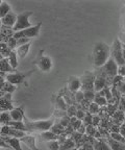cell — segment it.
Returning a JSON list of instances; mask_svg holds the SVG:
<instances>
[{"label":"cell","mask_w":125,"mask_h":150,"mask_svg":"<svg viewBox=\"0 0 125 150\" xmlns=\"http://www.w3.org/2000/svg\"><path fill=\"white\" fill-rule=\"evenodd\" d=\"M111 59V47L103 42H98L93 48V63L97 68H101Z\"/></svg>","instance_id":"1"},{"label":"cell","mask_w":125,"mask_h":150,"mask_svg":"<svg viewBox=\"0 0 125 150\" xmlns=\"http://www.w3.org/2000/svg\"><path fill=\"white\" fill-rule=\"evenodd\" d=\"M24 123H25V126L27 127V130L28 132H44V131H48L51 129V127L53 126V124L56 121V118L54 116H52L51 118L47 120H37V121H32V120H29L28 118L24 117Z\"/></svg>","instance_id":"2"},{"label":"cell","mask_w":125,"mask_h":150,"mask_svg":"<svg viewBox=\"0 0 125 150\" xmlns=\"http://www.w3.org/2000/svg\"><path fill=\"white\" fill-rule=\"evenodd\" d=\"M33 14V12H29V11H26V12H22L18 15L17 17V22L16 25L14 26L13 30L14 33H17V31H21L24 30L26 28L31 27V23L29 22V17Z\"/></svg>","instance_id":"3"},{"label":"cell","mask_w":125,"mask_h":150,"mask_svg":"<svg viewBox=\"0 0 125 150\" xmlns=\"http://www.w3.org/2000/svg\"><path fill=\"white\" fill-rule=\"evenodd\" d=\"M111 57L115 59V62L118 64V66L125 65V61L123 59L122 53V43L118 38H116L113 43V46L111 47Z\"/></svg>","instance_id":"4"},{"label":"cell","mask_w":125,"mask_h":150,"mask_svg":"<svg viewBox=\"0 0 125 150\" xmlns=\"http://www.w3.org/2000/svg\"><path fill=\"white\" fill-rule=\"evenodd\" d=\"M35 65L42 72H49L52 68V61L49 56L44 55V50H40L37 59L35 61Z\"/></svg>","instance_id":"5"},{"label":"cell","mask_w":125,"mask_h":150,"mask_svg":"<svg viewBox=\"0 0 125 150\" xmlns=\"http://www.w3.org/2000/svg\"><path fill=\"white\" fill-rule=\"evenodd\" d=\"M41 27H42V22H40V23L37 24V25H35V26L26 28V29H24V30L14 33L13 37H14L15 39H20V38L32 39V38H35L39 35V33H40V30H41Z\"/></svg>","instance_id":"6"},{"label":"cell","mask_w":125,"mask_h":150,"mask_svg":"<svg viewBox=\"0 0 125 150\" xmlns=\"http://www.w3.org/2000/svg\"><path fill=\"white\" fill-rule=\"evenodd\" d=\"M118 69H119L118 64L116 63L115 59L111 57V59L105 63V65L100 68V70H101V72L105 75L106 77L114 78L115 76L118 75Z\"/></svg>","instance_id":"7"},{"label":"cell","mask_w":125,"mask_h":150,"mask_svg":"<svg viewBox=\"0 0 125 150\" xmlns=\"http://www.w3.org/2000/svg\"><path fill=\"white\" fill-rule=\"evenodd\" d=\"M32 73H33V71H29V72H26V73H21V72H18V71L15 73H8V74L5 75V80L8 81L10 83L17 86V84L22 83V82L24 81V79H25L28 75L32 74Z\"/></svg>","instance_id":"8"},{"label":"cell","mask_w":125,"mask_h":150,"mask_svg":"<svg viewBox=\"0 0 125 150\" xmlns=\"http://www.w3.org/2000/svg\"><path fill=\"white\" fill-rule=\"evenodd\" d=\"M95 78H96V76H95L94 73L85 72V75L80 78V81H81V90H83V91H89V90L94 89Z\"/></svg>","instance_id":"9"},{"label":"cell","mask_w":125,"mask_h":150,"mask_svg":"<svg viewBox=\"0 0 125 150\" xmlns=\"http://www.w3.org/2000/svg\"><path fill=\"white\" fill-rule=\"evenodd\" d=\"M96 78H95V81H94V90L96 92H100L102 91L103 89H105L107 86V80H106V76L101 72L100 68L98 69V73L96 75Z\"/></svg>","instance_id":"10"},{"label":"cell","mask_w":125,"mask_h":150,"mask_svg":"<svg viewBox=\"0 0 125 150\" xmlns=\"http://www.w3.org/2000/svg\"><path fill=\"white\" fill-rule=\"evenodd\" d=\"M17 17H18V15H16L12 11L10 14H7L5 17L1 18V25L4 26V27L14 28V26L16 25L17 22Z\"/></svg>","instance_id":"11"},{"label":"cell","mask_w":125,"mask_h":150,"mask_svg":"<svg viewBox=\"0 0 125 150\" xmlns=\"http://www.w3.org/2000/svg\"><path fill=\"white\" fill-rule=\"evenodd\" d=\"M67 88H68L69 92H71V93H76V92L81 90V81L76 76H71L68 79V86H67Z\"/></svg>","instance_id":"12"},{"label":"cell","mask_w":125,"mask_h":150,"mask_svg":"<svg viewBox=\"0 0 125 150\" xmlns=\"http://www.w3.org/2000/svg\"><path fill=\"white\" fill-rule=\"evenodd\" d=\"M94 147V150H112L111 146L106 142V140H102V139H93L92 143H91Z\"/></svg>","instance_id":"13"},{"label":"cell","mask_w":125,"mask_h":150,"mask_svg":"<svg viewBox=\"0 0 125 150\" xmlns=\"http://www.w3.org/2000/svg\"><path fill=\"white\" fill-rule=\"evenodd\" d=\"M10 112L13 121H23L24 117H25V115H24V105H21L19 108H15Z\"/></svg>","instance_id":"14"},{"label":"cell","mask_w":125,"mask_h":150,"mask_svg":"<svg viewBox=\"0 0 125 150\" xmlns=\"http://www.w3.org/2000/svg\"><path fill=\"white\" fill-rule=\"evenodd\" d=\"M21 143L25 144L27 147L30 150H40L37 145H35V136H29V134H26L25 137L20 139Z\"/></svg>","instance_id":"15"},{"label":"cell","mask_w":125,"mask_h":150,"mask_svg":"<svg viewBox=\"0 0 125 150\" xmlns=\"http://www.w3.org/2000/svg\"><path fill=\"white\" fill-rule=\"evenodd\" d=\"M1 139H3L7 144H10L13 150H23L21 147V141H20V139L13 138V137H1Z\"/></svg>","instance_id":"16"},{"label":"cell","mask_w":125,"mask_h":150,"mask_svg":"<svg viewBox=\"0 0 125 150\" xmlns=\"http://www.w3.org/2000/svg\"><path fill=\"white\" fill-rule=\"evenodd\" d=\"M53 104H54V106H55V110L66 112L67 108H68V103L66 102L64 97L61 96V95H57V96L55 97V100L53 101Z\"/></svg>","instance_id":"17"},{"label":"cell","mask_w":125,"mask_h":150,"mask_svg":"<svg viewBox=\"0 0 125 150\" xmlns=\"http://www.w3.org/2000/svg\"><path fill=\"white\" fill-rule=\"evenodd\" d=\"M0 66H1V72H4L6 74L8 73H15L17 72L16 69L12 67V65L8 62V59H0Z\"/></svg>","instance_id":"18"},{"label":"cell","mask_w":125,"mask_h":150,"mask_svg":"<svg viewBox=\"0 0 125 150\" xmlns=\"http://www.w3.org/2000/svg\"><path fill=\"white\" fill-rule=\"evenodd\" d=\"M40 138L42 141H45V142H49V141H55L57 140L59 141V136L55 134L54 132H52L51 130H48V131H44V132H40Z\"/></svg>","instance_id":"19"},{"label":"cell","mask_w":125,"mask_h":150,"mask_svg":"<svg viewBox=\"0 0 125 150\" xmlns=\"http://www.w3.org/2000/svg\"><path fill=\"white\" fill-rule=\"evenodd\" d=\"M106 142L111 146L112 150H125V144L121 143L119 141L114 140L111 137H107V138H106Z\"/></svg>","instance_id":"20"},{"label":"cell","mask_w":125,"mask_h":150,"mask_svg":"<svg viewBox=\"0 0 125 150\" xmlns=\"http://www.w3.org/2000/svg\"><path fill=\"white\" fill-rule=\"evenodd\" d=\"M30 46H31V43H28V44L22 45V46L18 47L16 50L18 57H19V59H24V57L28 54V51H29V49H30Z\"/></svg>","instance_id":"21"},{"label":"cell","mask_w":125,"mask_h":150,"mask_svg":"<svg viewBox=\"0 0 125 150\" xmlns=\"http://www.w3.org/2000/svg\"><path fill=\"white\" fill-rule=\"evenodd\" d=\"M76 147V141L74 140L73 137H70L68 138L66 141H65L64 143L61 144V148L59 150H69V149H72V148Z\"/></svg>","instance_id":"22"},{"label":"cell","mask_w":125,"mask_h":150,"mask_svg":"<svg viewBox=\"0 0 125 150\" xmlns=\"http://www.w3.org/2000/svg\"><path fill=\"white\" fill-rule=\"evenodd\" d=\"M15 90H16V86H15V84L10 83L8 81H6V80H5V82L1 83V96H3V95H4V92H5V93L13 94Z\"/></svg>","instance_id":"23"},{"label":"cell","mask_w":125,"mask_h":150,"mask_svg":"<svg viewBox=\"0 0 125 150\" xmlns=\"http://www.w3.org/2000/svg\"><path fill=\"white\" fill-rule=\"evenodd\" d=\"M8 126H11L12 128H15V129H18V130H23V131H26V132H28L27 130V127L25 126V123L24 121H11L8 123Z\"/></svg>","instance_id":"24"},{"label":"cell","mask_w":125,"mask_h":150,"mask_svg":"<svg viewBox=\"0 0 125 150\" xmlns=\"http://www.w3.org/2000/svg\"><path fill=\"white\" fill-rule=\"evenodd\" d=\"M11 12H12L11 5L6 1H1V3H0V18L5 17L7 14H10Z\"/></svg>","instance_id":"25"},{"label":"cell","mask_w":125,"mask_h":150,"mask_svg":"<svg viewBox=\"0 0 125 150\" xmlns=\"http://www.w3.org/2000/svg\"><path fill=\"white\" fill-rule=\"evenodd\" d=\"M0 106H1V112H11V110L15 108L14 106H13V102L7 101L6 99H4V98H1Z\"/></svg>","instance_id":"26"},{"label":"cell","mask_w":125,"mask_h":150,"mask_svg":"<svg viewBox=\"0 0 125 150\" xmlns=\"http://www.w3.org/2000/svg\"><path fill=\"white\" fill-rule=\"evenodd\" d=\"M13 50H11L7 46V44H4V42H1V52H0V59H8L11 52Z\"/></svg>","instance_id":"27"},{"label":"cell","mask_w":125,"mask_h":150,"mask_svg":"<svg viewBox=\"0 0 125 150\" xmlns=\"http://www.w3.org/2000/svg\"><path fill=\"white\" fill-rule=\"evenodd\" d=\"M50 130L52 131V132H54L55 134H57V136H61V134H64V131H65V127L63 126V125L59 123V121H55V123L53 124V126L51 127V129Z\"/></svg>","instance_id":"28"},{"label":"cell","mask_w":125,"mask_h":150,"mask_svg":"<svg viewBox=\"0 0 125 150\" xmlns=\"http://www.w3.org/2000/svg\"><path fill=\"white\" fill-rule=\"evenodd\" d=\"M12 121V116L10 112H1L0 114V122L1 125H7Z\"/></svg>","instance_id":"29"},{"label":"cell","mask_w":125,"mask_h":150,"mask_svg":"<svg viewBox=\"0 0 125 150\" xmlns=\"http://www.w3.org/2000/svg\"><path fill=\"white\" fill-rule=\"evenodd\" d=\"M99 110H100V106L98 105L97 103H95L94 101L90 102V104H89L87 108V112H90L91 115H97V114L99 112Z\"/></svg>","instance_id":"30"},{"label":"cell","mask_w":125,"mask_h":150,"mask_svg":"<svg viewBox=\"0 0 125 150\" xmlns=\"http://www.w3.org/2000/svg\"><path fill=\"white\" fill-rule=\"evenodd\" d=\"M27 134L26 131L23 130H18V129H15L11 127V131H10V136L8 137H13V138H17V139H21L23 137H25Z\"/></svg>","instance_id":"31"},{"label":"cell","mask_w":125,"mask_h":150,"mask_svg":"<svg viewBox=\"0 0 125 150\" xmlns=\"http://www.w3.org/2000/svg\"><path fill=\"white\" fill-rule=\"evenodd\" d=\"M61 148V143L59 141H49L46 143V149L47 150H59Z\"/></svg>","instance_id":"32"},{"label":"cell","mask_w":125,"mask_h":150,"mask_svg":"<svg viewBox=\"0 0 125 150\" xmlns=\"http://www.w3.org/2000/svg\"><path fill=\"white\" fill-rule=\"evenodd\" d=\"M17 52L15 51V50H13L12 52H11L10 56H8V62H10V64L12 65V67L14 69H17V67H18V59H17Z\"/></svg>","instance_id":"33"},{"label":"cell","mask_w":125,"mask_h":150,"mask_svg":"<svg viewBox=\"0 0 125 150\" xmlns=\"http://www.w3.org/2000/svg\"><path fill=\"white\" fill-rule=\"evenodd\" d=\"M94 102L97 103L99 106H104L107 104V99L105 98L104 96H101L100 94L96 93V96H95V99H94Z\"/></svg>","instance_id":"34"},{"label":"cell","mask_w":125,"mask_h":150,"mask_svg":"<svg viewBox=\"0 0 125 150\" xmlns=\"http://www.w3.org/2000/svg\"><path fill=\"white\" fill-rule=\"evenodd\" d=\"M98 94H100L101 96H104L106 99H107V101H109L111 99H113L114 97H113V93H112V89L111 88H109V87H106L105 89H103L102 91H100V92H98ZM115 99V98H114Z\"/></svg>","instance_id":"35"},{"label":"cell","mask_w":125,"mask_h":150,"mask_svg":"<svg viewBox=\"0 0 125 150\" xmlns=\"http://www.w3.org/2000/svg\"><path fill=\"white\" fill-rule=\"evenodd\" d=\"M70 125L72 126V128H73L74 130H78V129L80 128V126L83 125V121L79 120V119H77L76 117H73V118H71Z\"/></svg>","instance_id":"36"},{"label":"cell","mask_w":125,"mask_h":150,"mask_svg":"<svg viewBox=\"0 0 125 150\" xmlns=\"http://www.w3.org/2000/svg\"><path fill=\"white\" fill-rule=\"evenodd\" d=\"M78 108H76L75 104H71V105H68V108H67L66 112H67V116L70 118H73L76 116V112H77Z\"/></svg>","instance_id":"37"},{"label":"cell","mask_w":125,"mask_h":150,"mask_svg":"<svg viewBox=\"0 0 125 150\" xmlns=\"http://www.w3.org/2000/svg\"><path fill=\"white\" fill-rule=\"evenodd\" d=\"M74 99H75V101L77 103L81 104V103L85 101V92H83V90H80V91L74 93Z\"/></svg>","instance_id":"38"},{"label":"cell","mask_w":125,"mask_h":150,"mask_svg":"<svg viewBox=\"0 0 125 150\" xmlns=\"http://www.w3.org/2000/svg\"><path fill=\"white\" fill-rule=\"evenodd\" d=\"M85 92V100H87L88 102H93L96 96V93H94L93 90H89V91H83Z\"/></svg>","instance_id":"39"},{"label":"cell","mask_w":125,"mask_h":150,"mask_svg":"<svg viewBox=\"0 0 125 150\" xmlns=\"http://www.w3.org/2000/svg\"><path fill=\"white\" fill-rule=\"evenodd\" d=\"M115 88H116V90L119 92V94H120L121 96L125 97V82L124 81H121V82H119L118 84H116Z\"/></svg>","instance_id":"40"},{"label":"cell","mask_w":125,"mask_h":150,"mask_svg":"<svg viewBox=\"0 0 125 150\" xmlns=\"http://www.w3.org/2000/svg\"><path fill=\"white\" fill-rule=\"evenodd\" d=\"M7 46H8V48H10L11 50H15V48H17V39H15L14 37H10V39L7 40L6 42Z\"/></svg>","instance_id":"41"},{"label":"cell","mask_w":125,"mask_h":150,"mask_svg":"<svg viewBox=\"0 0 125 150\" xmlns=\"http://www.w3.org/2000/svg\"><path fill=\"white\" fill-rule=\"evenodd\" d=\"M83 121V125L85 126H89V125H93V115H91L90 112H87V115H85Z\"/></svg>","instance_id":"42"},{"label":"cell","mask_w":125,"mask_h":150,"mask_svg":"<svg viewBox=\"0 0 125 150\" xmlns=\"http://www.w3.org/2000/svg\"><path fill=\"white\" fill-rule=\"evenodd\" d=\"M28 43H31V39H27V38H20V39H17V46L20 47L22 45L28 44ZM17 47V48H18Z\"/></svg>","instance_id":"43"},{"label":"cell","mask_w":125,"mask_h":150,"mask_svg":"<svg viewBox=\"0 0 125 150\" xmlns=\"http://www.w3.org/2000/svg\"><path fill=\"white\" fill-rule=\"evenodd\" d=\"M11 126L8 125H1V137H8L10 136Z\"/></svg>","instance_id":"44"},{"label":"cell","mask_w":125,"mask_h":150,"mask_svg":"<svg viewBox=\"0 0 125 150\" xmlns=\"http://www.w3.org/2000/svg\"><path fill=\"white\" fill-rule=\"evenodd\" d=\"M96 128H95V126H93V125H89V126H85V132H87V134H89V136H94L96 134Z\"/></svg>","instance_id":"45"},{"label":"cell","mask_w":125,"mask_h":150,"mask_svg":"<svg viewBox=\"0 0 125 150\" xmlns=\"http://www.w3.org/2000/svg\"><path fill=\"white\" fill-rule=\"evenodd\" d=\"M78 150H94V147L91 143L89 142H85V143H83L80 147H77Z\"/></svg>","instance_id":"46"},{"label":"cell","mask_w":125,"mask_h":150,"mask_svg":"<svg viewBox=\"0 0 125 150\" xmlns=\"http://www.w3.org/2000/svg\"><path fill=\"white\" fill-rule=\"evenodd\" d=\"M85 115H87V112H85V110H83V108H78L75 117L77 118V119H79V120H81V121H83V120L85 119Z\"/></svg>","instance_id":"47"},{"label":"cell","mask_w":125,"mask_h":150,"mask_svg":"<svg viewBox=\"0 0 125 150\" xmlns=\"http://www.w3.org/2000/svg\"><path fill=\"white\" fill-rule=\"evenodd\" d=\"M121 81H123V77L122 76H120V75H117V76H115V77L113 78V87H115L116 84H118L119 82H121Z\"/></svg>","instance_id":"48"},{"label":"cell","mask_w":125,"mask_h":150,"mask_svg":"<svg viewBox=\"0 0 125 150\" xmlns=\"http://www.w3.org/2000/svg\"><path fill=\"white\" fill-rule=\"evenodd\" d=\"M118 75H120V76H122V77H124V76H125V65L120 66V67H119Z\"/></svg>","instance_id":"49"},{"label":"cell","mask_w":125,"mask_h":150,"mask_svg":"<svg viewBox=\"0 0 125 150\" xmlns=\"http://www.w3.org/2000/svg\"><path fill=\"white\" fill-rule=\"evenodd\" d=\"M99 122H100V117H98V116H93V126L96 127L97 125L99 124Z\"/></svg>","instance_id":"50"},{"label":"cell","mask_w":125,"mask_h":150,"mask_svg":"<svg viewBox=\"0 0 125 150\" xmlns=\"http://www.w3.org/2000/svg\"><path fill=\"white\" fill-rule=\"evenodd\" d=\"M119 134H120L123 138H125V125L124 124H123L122 126H120V131H119Z\"/></svg>","instance_id":"51"},{"label":"cell","mask_w":125,"mask_h":150,"mask_svg":"<svg viewBox=\"0 0 125 150\" xmlns=\"http://www.w3.org/2000/svg\"><path fill=\"white\" fill-rule=\"evenodd\" d=\"M121 105H122V108H124L125 110V97L122 96V98H121Z\"/></svg>","instance_id":"52"},{"label":"cell","mask_w":125,"mask_h":150,"mask_svg":"<svg viewBox=\"0 0 125 150\" xmlns=\"http://www.w3.org/2000/svg\"><path fill=\"white\" fill-rule=\"evenodd\" d=\"M122 53H123V59L125 61V44H123V43H122Z\"/></svg>","instance_id":"53"},{"label":"cell","mask_w":125,"mask_h":150,"mask_svg":"<svg viewBox=\"0 0 125 150\" xmlns=\"http://www.w3.org/2000/svg\"><path fill=\"white\" fill-rule=\"evenodd\" d=\"M122 14H123V16H124V18H125V6L123 7V9H122Z\"/></svg>","instance_id":"54"},{"label":"cell","mask_w":125,"mask_h":150,"mask_svg":"<svg viewBox=\"0 0 125 150\" xmlns=\"http://www.w3.org/2000/svg\"><path fill=\"white\" fill-rule=\"evenodd\" d=\"M69 150H78V148L77 147H74V148H72V149H69Z\"/></svg>","instance_id":"55"},{"label":"cell","mask_w":125,"mask_h":150,"mask_svg":"<svg viewBox=\"0 0 125 150\" xmlns=\"http://www.w3.org/2000/svg\"><path fill=\"white\" fill-rule=\"evenodd\" d=\"M123 81L125 82V76H124V77H123Z\"/></svg>","instance_id":"56"},{"label":"cell","mask_w":125,"mask_h":150,"mask_svg":"<svg viewBox=\"0 0 125 150\" xmlns=\"http://www.w3.org/2000/svg\"><path fill=\"white\" fill-rule=\"evenodd\" d=\"M124 125H125V121H124Z\"/></svg>","instance_id":"57"}]
</instances>
